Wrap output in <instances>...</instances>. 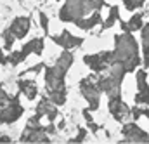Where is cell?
Segmentation results:
<instances>
[{"label": "cell", "instance_id": "6da1fadb", "mask_svg": "<svg viewBox=\"0 0 149 144\" xmlns=\"http://www.w3.org/2000/svg\"><path fill=\"white\" fill-rule=\"evenodd\" d=\"M71 64H73V54L68 49H64V52L57 57L56 64L45 68L47 97L56 106H63L66 103L68 92H66V85H64V76H66V71L71 68Z\"/></svg>", "mask_w": 149, "mask_h": 144}, {"label": "cell", "instance_id": "7a4b0ae2", "mask_svg": "<svg viewBox=\"0 0 149 144\" xmlns=\"http://www.w3.org/2000/svg\"><path fill=\"white\" fill-rule=\"evenodd\" d=\"M114 61L120 63L127 73L134 71L139 64H141V56H139V45L137 40L134 38L132 33H121V35L114 36Z\"/></svg>", "mask_w": 149, "mask_h": 144}, {"label": "cell", "instance_id": "3957f363", "mask_svg": "<svg viewBox=\"0 0 149 144\" xmlns=\"http://www.w3.org/2000/svg\"><path fill=\"white\" fill-rule=\"evenodd\" d=\"M102 5H106L104 0H66L59 10V19L64 23L78 24L83 17H87V14L101 10Z\"/></svg>", "mask_w": 149, "mask_h": 144}, {"label": "cell", "instance_id": "277c9868", "mask_svg": "<svg viewBox=\"0 0 149 144\" xmlns=\"http://www.w3.org/2000/svg\"><path fill=\"white\" fill-rule=\"evenodd\" d=\"M30 26H31L30 17H17V19H14L12 24L2 33V38H3V49L10 50V49H12V43H14L16 40L23 38V36L28 33Z\"/></svg>", "mask_w": 149, "mask_h": 144}, {"label": "cell", "instance_id": "5b68a950", "mask_svg": "<svg viewBox=\"0 0 149 144\" xmlns=\"http://www.w3.org/2000/svg\"><path fill=\"white\" fill-rule=\"evenodd\" d=\"M80 92L81 96L88 101V111L99 109V99H101V90L95 85V75H90L80 82Z\"/></svg>", "mask_w": 149, "mask_h": 144}, {"label": "cell", "instance_id": "8992f818", "mask_svg": "<svg viewBox=\"0 0 149 144\" xmlns=\"http://www.w3.org/2000/svg\"><path fill=\"white\" fill-rule=\"evenodd\" d=\"M21 141L23 143H49L50 139L47 137V132H45V129L40 125V116L35 115V116H31L30 118V122H28V125H26V129H24V132H23V136H21Z\"/></svg>", "mask_w": 149, "mask_h": 144}, {"label": "cell", "instance_id": "52a82bcc", "mask_svg": "<svg viewBox=\"0 0 149 144\" xmlns=\"http://www.w3.org/2000/svg\"><path fill=\"white\" fill-rule=\"evenodd\" d=\"M42 52H43V40H42V38H33V40H30L28 43H24L19 52H12L10 56H7V63H10V64L16 66V64H19V63H23L30 54L42 56Z\"/></svg>", "mask_w": 149, "mask_h": 144}, {"label": "cell", "instance_id": "ba28073f", "mask_svg": "<svg viewBox=\"0 0 149 144\" xmlns=\"http://www.w3.org/2000/svg\"><path fill=\"white\" fill-rule=\"evenodd\" d=\"M23 113H24V108L19 103V94H16V96H12L7 101V104H3L2 109H0V123L10 125V123L17 122Z\"/></svg>", "mask_w": 149, "mask_h": 144}, {"label": "cell", "instance_id": "9c48e42d", "mask_svg": "<svg viewBox=\"0 0 149 144\" xmlns=\"http://www.w3.org/2000/svg\"><path fill=\"white\" fill-rule=\"evenodd\" d=\"M83 61L94 73H101L114 61V54H113V50H104V52H99V54L85 56Z\"/></svg>", "mask_w": 149, "mask_h": 144}, {"label": "cell", "instance_id": "30bf717a", "mask_svg": "<svg viewBox=\"0 0 149 144\" xmlns=\"http://www.w3.org/2000/svg\"><path fill=\"white\" fill-rule=\"evenodd\" d=\"M123 137L128 143H141V141H149V136L135 123H125L123 125Z\"/></svg>", "mask_w": 149, "mask_h": 144}, {"label": "cell", "instance_id": "8fae6325", "mask_svg": "<svg viewBox=\"0 0 149 144\" xmlns=\"http://www.w3.org/2000/svg\"><path fill=\"white\" fill-rule=\"evenodd\" d=\"M109 113L114 116L116 122H123L125 116H130V108L121 101V96L109 97Z\"/></svg>", "mask_w": 149, "mask_h": 144}, {"label": "cell", "instance_id": "7c38bea8", "mask_svg": "<svg viewBox=\"0 0 149 144\" xmlns=\"http://www.w3.org/2000/svg\"><path fill=\"white\" fill-rule=\"evenodd\" d=\"M137 87H139V94L135 96V103L141 104H149V85H148V75L144 70L137 71Z\"/></svg>", "mask_w": 149, "mask_h": 144}, {"label": "cell", "instance_id": "4fadbf2b", "mask_svg": "<svg viewBox=\"0 0 149 144\" xmlns=\"http://www.w3.org/2000/svg\"><path fill=\"white\" fill-rule=\"evenodd\" d=\"M52 40L57 43V45H61L63 49H74V47H80L81 43H83V38L81 36H74L71 35L68 30H63V33L59 36H52Z\"/></svg>", "mask_w": 149, "mask_h": 144}, {"label": "cell", "instance_id": "5bb4252c", "mask_svg": "<svg viewBox=\"0 0 149 144\" xmlns=\"http://www.w3.org/2000/svg\"><path fill=\"white\" fill-rule=\"evenodd\" d=\"M37 115L38 116H47L49 122H54L59 116V111L56 108V104L49 99V97H42L40 103L37 104Z\"/></svg>", "mask_w": 149, "mask_h": 144}, {"label": "cell", "instance_id": "9a60e30c", "mask_svg": "<svg viewBox=\"0 0 149 144\" xmlns=\"http://www.w3.org/2000/svg\"><path fill=\"white\" fill-rule=\"evenodd\" d=\"M17 87H19V90H21L30 101H33V99L37 97L38 90H37L35 82H31V80H17Z\"/></svg>", "mask_w": 149, "mask_h": 144}, {"label": "cell", "instance_id": "2e32d148", "mask_svg": "<svg viewBox=\"0 0 149 144\" xmlns=\"http://www.w3.org/2000/svg\"><path fill=\"white\" fill-rule=\"evenodd\" d=\"M101 21H102V17H101V10H94L90 17H83L76 26H78L80 30H92V28H94L95 24H99Z\"/></svg>", "mask_w": 149, "mask_h": 144}, {"label": "cell", "instance_id": "e0dca14e", "mask_svg": "<svg viewBox=\"0 0 149 144\" xmlns=\"http://www.w3.org/2000/svg\"><path fill=\"white\" fill-rule=\"evenodd\" d=\"M121 28H123V31H127V33L139 31V30L142 28V14H135V16H134L128 23L121 21Z\"/></svg>", "mask_w": 149, "mask_h": 144}, {"label": "cell", "instance_id": "ac0fdd59", "mask_svg": "<svg viewBox=\"0 0 149 144\" xmlns=\"http://www.w3.org/2000/svg\"><path fill=\"white\" fill-rule=\"evenodd\" d=\"M142 52H144V66H149V24L142 28Z\"/></svg>", "mask_w": 149, "mask_h": 144}, {"label": "cell", "instance_id": "d6986e66", "mask_svg": "<svg viewBox=\"0 0 149 144\" xmlns=\"http://www.w3.org/2000/svg\"><path fill=\"white\" fill-rule=\"evenodd\" d=\"M118 19V7L116 5H113L111 10H109V17H108V21L102 24V30H108V28H111L113 24H114V21Z\"/></svg>", "mask_w": 149, "mask_h": 144}, {"label": "cell", "instance_id": "ffe728a7", "mask_svg": "<svg viewBox=\"0 0 149 144\" xmlns=\"http://www.w3.org/2000/svg\"><path fill=\"white\" fill-rule=\"evenodd\" d=\"M144 2H146V0H123V3H125V7H127L128 10H134V9H137V7H141Z\"/></svg>", "mask_w": 149, "mask_h": 144}, {"label": "cell", "instance_id": "44dd1931", "mask_svg": "<svg viewBox=\"0 0 149 144\" xmlns=\"http://www.w3.org/2000/svg\"><path fill=\"white\" fill-rule=\"evenodd\" d=\"M10 97H12V96H10V94H9V92H7V90L2 87V85H0V106L7 104V101H9Z\"/></svg>", "mask_w": 149, "mask_h": 144}, {"label": "cell", "instance_id": "7402d4cb", "mask_svg": "<svg viewBox=\"0 0 149 144\" xmlns=\"http://www.w3.org/2000/svg\"><path fill=\"white\" fill-rule=\"evenodd\" d=\"M40 24L43 28V33H49V17L43 12H40Z\"/></svg>", "mask_w": 149, "mask_h": 144}, {"label": "cell", "instance_id": "603a6c76", "mask_svg": "<svg viewBox=\"0 0 149 144\" xmlns=\"http://www.w3.org/2000/svg\"><path fill=\"white\" fill-rule=\"evenodd\" d=\"M85 134H87V132H85V129H80V134H78L74 139H71V141H74V143H81V141L85 139Z\"/></svg>", "mask_w": 149, "mask_h": 144}, {"label": "cell", "instance_id": "cb8c5ba5", "mask_svg": "<svg viewBox=\"0 0 149 144\" xmlns=\"http://www.w3.org/2000/svg\"><path fill=\"white\" fill-rule=\"evenodd\" d=\"M87 127H88L90 130H94V132H97V130H99V127H97L94 122H88V123H87Z\"/></svg>", "mask_w": 149, "mask_h": 144}, {"label": "cell", "instance_id": "d4e9b609", "mask_svg": "<svg viewBox=\"0 0 149 144\" xmlns=\"http://www.w3.org/2000/svg\"><path fill=\"white\" fill-rule=\"evenodd\" d=\"M0 64H7V57H5L3 52H2V47H0Z\"/></svg>", "mask_w": 149, "mask_h": 144}, {"label": "cell", "instance_id": "484cf974", "mask_svg": "<svg viewBox=\"0 0 149 144\" xmlns=\"http://www.w3.org/2000/svg\"><path fill=\"white\" fill-rule=\"evenodd\" d=\"M0 141H3V143H9V141H10V137H7V136H0Z\"/></svg>", "mask_w": 149, "mask_h": 144}, {"label": "cell", "instance_id": "4316f807", "mask_svg": "<svg viewBox=\"0 0 149 144\" xmlns=\"http://www.w3.org/2000/svg\"><path fill=\"white\" fill-rule=\"evenodd\" d=\"M142 115H146V116L149 118V109H144V108H142Z\"/></svg>", "mask_w": 149, "mask_h": 144}]
</instances>
